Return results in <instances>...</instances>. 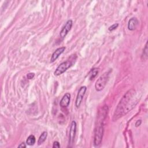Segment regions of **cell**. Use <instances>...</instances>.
Listing matches in <instances>:
<instances>
[{"instance_id": "cell-1", "label": "cell", "mask_w": 148, "mask_h": 148, "mask_svg": "<svg viewBox=\"0 0 148 148\" xmlns=\"http://www.w3.org/2000/svg\"><path fill=\"white\" fill-rule=\"evenodd\" d=\"M135 94V90L134 89H130L123 96L114 112L113 116V121H116L131 110L128 106L129 105L132 108L134 106V102L132 103L131 101L134 99Z\"/></svg>"}, {"instance_id": "cell-2", "label": "cell", "mask_w": 148, "mask_h": 148, "mask_svg": "<svg viewBox=\"0 0 148 148\" xmlns=\"http://www.w3.org/2000/svg\"><path fill=\"white\" fill-rule=\"evenodd\" d=\"M108 108L107 106H103L98 112L97 124L94 130V145L95 146H98L101 145L104 132V121L106 117Z\"/></svg>"}, {"instance_id": "cell-3", "label": "cell", "mask_w": 148, "mask_h": 148, "mask_svg": "<svg viewBox=\"0 0 148 148\" xmlns=\"http://www.w3.org/2000/svg\"><path fill=\"white\" fill-rule=\"evenodd\" d=\"M110 71L105 72L97 79L95 84V88L97 91H102L105 87L109 76Z\"/></svg>"}, {"instance_id": "cell-4", "label": "cell", "mask_w": 148, "mask_h": 148, "mask_svg": "<svg viewBox=\"0 0 148 148\" xmlns=\"http://www.w3.org/2000/svg\"><path fill=\"white\" fill-rule=\"evenodd\" d=\"M72 65V62L70 60H67L61 63L55 70L54 74L56 76H60V75L64 73L68 68H69Z\"/></svg>"}, {"instance_id": "cell-5", "label": "cell", "mask_w": 148, "mask_h": 148, "mask_svg": "<svg viewBox=\"0 0 148 148\" xmlns=\"http://www.w3.org/2000/svg\"><path fill=\"white\" fill-rule=\"evenodd\" d=\"M76 133V123L75 121L73 120L71 122L70 130H69V147H72V145L73 144L75 135Z\"/></svg>"}, {"instance_id": "cell-6", "label": "cell", "mask_w": 148, "mask_h": 148, "mask_svg": "<svg viewBox=\"0 0 148 148\" xmlns=\"http://www.w3.org/2000/svg\"><path fill=\"white\" fill-rule=\"evenodd\" d=\"M86 90H87V87L86 86H82L79 88L76 98V101H75V106H76V108H79L80 106Z\"/></svg>"}, {"instance_id": "cell-7", "label": "cell", "mask_w": 148, "mask_h": 148, "mask_svg": "<svg viewBox=\"0 0 148 148\" xmlns=\"http://www.w3.org/2000/svg\"><path fill=\"white\" fill-rule=\"evenodd\" d=\"M72 24H73V21L72 20H68L66 22L65 24L64 25V26L63 27V28H62V29L60 32V36L61 38L63 39L66 36V35L68 34L69 31L71 30L72 27Z\"/></svg>"}, {"instance_id": "cell-8", "label": "cell", "mask_w": 148, "mask_h": 148, "mask_svg": "<svg viewBox=\"0 0 148 148\" xmlns=\"http://www.w3.org/2000/svg\"><path fill=\"white\" fill-rule=\"evenodd\" d=\"M65 50V47L63 46V47H59L58 49H57L52 54L51 58H50V62H54L58 57L62 53H64V51Z\"/></svg>"}, {"instance_id": "cell-9", "label": "cell", "mask_w": 148, "mask_h": 148, "mask_svg": "<svg viewBox=\"0 0 148 148\" xmlns=\"http://www.w3.org/2000/svg\"><path fill=\"white\" fill-rule=\"evenodd\" d=\"M71 100V94L68 92L65 94L60 102V105L62 108H66L68 106Z\"/></svg>"}, {"instance_id": "cell-10", "label": "cell", "mask_w": 148, "mask_h": 148, "mask_svg": "<svg viewBox=\"0 0 148 148\" xmlns=\"http://www.w3.org/2000/svg\"><path fill=\"white\" fill-rule=\"evenodd\" d=\"M139 22L136 18L132 17L130 19L128 23V29L130 31H134L137 27Z\"/></svg>"}, {"instance_id": "cell-11", "label": "cell", "mask_w": 148, "mask_h": 148, "mask_svg": "<svg viewBox=\"0 0 148 148\" xmlns=\"http://www.w3.org/2000/svg\"><path fill=\"white\" fill-rule=\"evenodd\" d=\"M47 137V132L46 131H43L41 135H40L38 140V145H40L41 144H42L46 139Z\"/></svg>"}, {"instance_id": "cell-12", "label": "cell", "mask_w": 148, "mask_h": 148, "mask_svg": "<svg viewBox=\"0 0 148 148\" xmlns=\"http://www.w3.org/2000/svg\"><path fill=\"white\" fill-rule=\"evenodd\" d=\"M36 142L35 137L33 135H30L26 140V144L29 146H32L35 144Z\"/></svg>"}, {"instance_id": "cell-13", "label": "cell", "mask_w": 148, "mask_h": 148, "mask_svg": "<svg viewBox=\"0 0 148 148\" xmlns=\"http://www.w3.org/2000/svg\"><path fill=\"white\" fill-rule=\"evenodd\" d=\"M142 59L146 61L147 59V41H146L142 54Z\"/></svg>"}, {"instance_id": "cell-14", "label": "cell", "mask_w": 148, "mask_h": 148, "mask_svg": "<svg viewBox=\"0 0 148 148\" xmlns=\"http://www.w3.org/2000/svg\"><path fill=\"white\" fill-rule=\"evenodd\" d=\"M98 69L94 68L92 69L90 72V80H92L98 74Z\"/></svg>"}, {"instance_id": "cell-15", "label": "cell", "mask_w": 148, "mask_h": 148, "mask_svg": "<svg viewBox=\"0 0 148 148\" xmlns=\"http://www.w3.org/2000/svg\"><path fill=\"white\" fill-rule=\"evenodd\" d=\"M118 26H119V24H118V23H115V24L112 25L111 26H110V27H109L108 29H109V31H114V29H116L118 27Z\"/></svg>"}, {"instance_id": "cell-16", "label": "cell", "mask_w": 148, "mask_h": 148, "mask_svg": "<svg viewBox=\"0 0 148 148\" xmlns=\"http://www.w3.org/2000/svg\"><path fill=\"white\" fill-rule=\"evenodd\" d=\"M53 148H59V147H60V143L58 141L54 142L53 145Z\"/></svg>"}, {"instance_id": "cell-17", "label": "cell", "mask_w": 148, "mask_h": 148, "mask_svg": "<svg viewBox=\"0 0 148 148\" xmlns=\"http://www.w3.org/2000/svg\"><path fill=\"white\" fill-rule=\"evenodd\" d=\"M35 76V73H32V72H31V73H28L27 75V77L28 79H32V78H34V77Z\"/></svg>"}, {"instance_id": "cell-18", "label": "cell", "mask_w": 148, "mask_h": 148, "mask_svg": "<svg viewBox=\"0 0 148 148\" xmlns=\"http://www.w3.org/2000/svg\"><path fill=\"white\" fill-rule=\"evenodd\" d=\"M141 123H142L141 120H137L136 122L135 123V127H139V126L141 124Z\"/></svg>"}, {"instance_id": "cell-19", "label": "cell", "mask_w": 148, "mask_h": 148, "mask_svg": "<svg viewBox=\"0 0 148 148\" xmlns=\"http://www.w3.org/2000/svg\"><path fill=\"white\" fill-rule=\"evenodd\" d=\"M18 147H26V145L25 143L23 142L21 143H20L18 146Z\"/></svg>"}]
</instances>
